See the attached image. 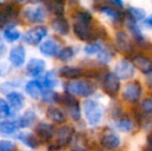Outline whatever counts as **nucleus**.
I'll return each instance as SVG.
<instances>
[{"instance_id": "c756f323", "label": "nucleus", "mask_w": 152, "mask_h": 151, "mask_svg": "<svg viewBox=\"0 0 152 151\" xmlns=\"http://www.w3.org/2000/svg\"><path fill=\"white\" fill-rule=\"evenodd\" d=\"M116 127L120 131H123V133H130V131L134 129V125L130 119L123 118V119H119V120L117 121Z\"/></svg>"}, {"instance_id": "2eb2a0df", "label": "nucleus", "mask_w": 152, "mask_h": 151, "mask_svg": "<svg viewBox=\"0 0 152 151\" xmlns=\"http://www.w3.org/2000/svg\"><path fill=\"white\" fill-rule=\"evenodd\" d=\"M36 133L42 141H49L54 135V127L48 123H39L36 126Z\"/></svg>"}, {"instance_id": "bb28decb", "label": "nucleus", "mask_w": 152, "mask_h": 151, "mask_svg": "<svg viewBox=\"0 0 152 151\" xmlns=\"http://www.w3.org/2000/svg\"><path fill=\"white\" fill-rule=\"evenodd\" d=\"M58 101H61L67 109H70V108H74V107L79 106L78 101L75 98L74 95L70 94V93H68V92L64 93V94H62V95H59Z\"/></svg>"}, {"instance_id": "cd10ccee", "label": "nucleus", "mask_w": 152, "mask_h": 151, "mask_svg": "<svg viewBox=\"0 0 152 151\" xmlns=\"http://www.w3.org/2000/svg\"><path fill=\"white\" fill-rule=\"evenodd\" d=\"M14 14L15 12L12 6H6L4 9L0 10V28H2L7 24L10 18L14 16Z\"/></svg>"}, {"instance_id": "a211bd4d", "label": "nucleus", "mask_w": 152, "mask_h": 151, "mask_svg": "<svg viewBox=\"0 0 152 151\" xmlns=\"http://www.w3.org/2000/svg\"><path fill=\"white\" fill-rule=\"evenodd\" d=\"M47 116L51 121L57 124H62L66 121V115L58 108L50 107L47 111Z\"/></svg>"}, {"instance_id": "9d476101", "label": "nucleus", "mask_w": 152, "mask_h": 151, "mask_svg": "<svg viewBox=\"0 0 152 151\" xmlns=\"http://www.w3.org/2000/svg\"><path fill=\"white\" fill-rule=\"evenodd\" d=\"M132 64L134 67L142 71L144 75H151L152 74V60L144 55H137L132 59Z\"/></svg>"}, {"instance_id": "37998d69", "label": "nucleus", "mask_w": 152, "mask_h": 151, "mask_svg": "<svg viewBox=\"0 0 152 151\" xmlns=\"http://www.w3.org/2000/svg\"><path fill=\"white\" fill-rule=\"evenodd\" d=\"M110 1L113 2V3H114L115 5L118 6V7H120V8L124 7V4H123V1H122V0H110Z\"/></svg>"}, {"instance_id": "aec40b11", "label": "nucleus", "mask_w": 152, "mask_h": 151, "mask_svg": "<svg viewBox=\"0 0 152 151\" xmlns=\"http://www.w3.org/2000/svg\"><path fill=\"white\" fill-rule=\"evenodd\" d=\"M116 46L122 52H128L130 50V42L127 34L124 31H118L116 34Z\"/></svg>"}, {"instance_id": "58836bf2", "label": "nucleus", "mask_w": 152, "mask_h": 151, "mask_svg": "<svg viewBox=\"0 0 152 151\" xmlns=\"http://www.w3.org/2000/svg\"><path fill=\"white\" fill-rule=\"evenodd\" d=\"M16 146L10 141H0V151H15Z\"/></svg>"}, {"instance_id": "9b49d317", "label": "nucleus", "mask_w": 152, "mask_h": 151, "mask_svg": "<svg viewBox=\"0 0 152 151\" xmlns=\"http://www.w3.org/2000/svg\"><path fill=\"white\" fill-rule=\"evenodd\" d=\"M25 58H26V52L22 46L15 47L10 50V61L15 67L22 66L25 62Z\"/></svg>"}, {"instance_id": "f03ea898", "label": "nucleus", "mask_w": 152, "mask_h": 151, "mask_svg": "<svg viewBox=\"0 0 152 151\" xmlns=\"http://www.w3.org/2000/svg\"><path fill=\"white\" fill-rule=\"evenodd\" d=\"M66 92L80 97H88L93 94L96 90L95 85L86 80H79L68 83L65 86Z\"/></svg>"}, {"instance_id": "ea45409f", "label": "nucleus", "mask_w": 152, "mask_h": 151, "mask_svg": "<svg viewBox=\"0 0 152 151\" xmlns=\"http://www.w3.org/2000/svg\"><path fill=\"white\" fill-rule=\"evenodd\" d=\"M0 114L4 115V116H8L10 115V109L8 104L5 101L0 98Z\"/></svg>"}, {"instance_id": "0eeeda50", "label": "nucleus", "mask_w": 152, "mask_h": 151, "mask_svg": "<svg viewBox=\"0 0 152 151\" xmlns=\"http://www.w3.org/2000/svg\"><path fill=\"white\" fill-rule=\"evenodd\" d=\"M114 74L118 77L119 80H127L134 75V66L130 61L120 60L115 65Z\"/></svg>"}, {"instance_id": "dca6fc26", "label": "nucleus", "mask_w": 152, "mask_h": 151, "mask_svg": "<svg viewBox=\"0 0 152 151\" xmlns=\"http://www.w3.org/2000/svg\"><path fill=\"white\" fill-rule=\"evenodd\" d=\"M40 53L44 54L45 56L53 57L59 52V46L53 40H47V42H42L39 47Z\"/></svg>"}, {"instance_id": "e433bc0d", "label": "nucleus", "mask_w": 152, "mask_h": 151, "mask_svg": "<svg viewBox=\"0 0 152 151\" xmlns=\"http://www.w3.org/2000/svg\"><path fill=\"white\" fill-rule=\"evenodd\" d=\"M75 19L76 21H84V22H92V16L88 12H78L75 15Z\"/></svg>"}, {"instance_id": "4be33fe9", "label": "nucleus", "mask_w": 152, "mask_h": 151, "mask_svg": "<svg viewBox=\"0 0 152 151\" xmlns=\"http://www.w3.org/2000/svg\"><path fill=\"white\" fill-rule=\"evenodd\" d=\"M7 101L10 105L15 110H21L24 106L25 99L21 93L19 92H10L7 94Z\"/></svg>"}, {"instance_id": "c03bdc74", "label": "nucleus", "mask_w": 152, "mask_h": 151, "mask_svg": "<svg viewBox=\"0 0 152 151\" xmlns=\"http://www.w3.org/2000/svg\"><path fill=\"white\" fill-rule=\"evenodd\" d=\"M146 22H147V24H149V25H150V26L152 27V16H151V17H149V18L147 19Z\"/></svg>"}, {"instance_id": "393cba45", "label": "nucleus", "mask_w": 152, "mask_h": 151, "mask_svg": "<svg viewBox=\"0 0 152 151\" xmlns=\"http://www.w3.org/2000/svg\"><path fill=\"white\" fill-rule=\"evenodd\" d=\"M36 119V115L31 111L26 112L23 117H21V119H19L18 122L19 127H30L31 125L34 124Z\"/></svg>"}, {"instance_id": "4468645a", "label": "nucleus", "mask_w": 152, "mask_h": 151, "mask_svg": "<svg viewBox=\"0 0 152 151\" xmlns=\"http://www.w3.org/2000/svg\"><path fill=\"white\" fill-rule=\"evenodd\" d=\"M52 27L57 33L61 35H66L69 32V24L67 20L62 16L57 17L52 21Z\"/></svg>"}, {"instance_id": "20e7f679", "label": "nucleus", "mask_w": 152, "mask_h": 151, "mask_svg": "<svg viewBox=\"0 0 152 151\" xmlns=\"http://www.w3.org/2000/svg\"><path fill=\"white\" fill-rule=\"evenodd\" d=\"M72 136H74V129L70 126H63L57 133V141L55 144L49 147V150L57 151L63 146H66L72 142Z\"/></svg>"}, {"instance_id": "f257e3e1", "label": "nucleus", "mask_w": 152, "mask_h": 151, "mask_svg": "<svg viewBox=\"0 0 152 151\" xmlns=\"http://www.w3.org/2000/svg\"><path fill=\"white\" fill-rule=\"evenodd\" d=\"M84 114L89 125L95 126L102 121L104 116V107L98 101L87 99L84 103Z\"/></svg>"}, {"instance_id": "f3484780", "label": "nucleus", "mask_w": 152, "mask_h": 151, "mask_svg": "<svg viewBox=\"0 0 152 151\" xmlns=\"http://www.w3.org/2000/svg\"><path fill=\"white\" fill-rule=\"evenodd\" d=\"M59 75L62 78L75 80V79L80 78L83 75V71L80 67H76V66H63L59 71Z\"/></svg>"}, {"instance_id": "f8f14e48", "label": "nucleus", "mask_w": 152, "mask_h": 151, "mask_svg": "<svg viewBox=\"0 0 152 151\" xmlns=\"http://www.w3.org/2000/svg\"><path fill=\"white\" fill-rule=\"evenodd\" d=\"M100 144L102 147H104L106 149H116L120 146L121 140L116 133H106L100 139Z\"/></svg>"}, {"instance_id": "b1692460", "label": "nucleus", "mask_w": 152, "mask_h": 151, "mask_svg": "<svg viewBox=\"0 0 152 151\" xmlns=\"http://www.w3.org/2000/svg\"><path fill=\"white\" fill-rule=\"evenodd\" d=\"M18 128H20L17 121H7V122L0 123V133L1 135H12L17 133Z\"/></svg>"}, {"instance_id": "1a4fd4ad", "label": "nucleus", "mask_w": 152, "mask_h": 151, "mask_svg": "<svg viewBox=\"0 0 152 151\" xmlns=\"http://www.w3.org/2000/svg\"><path fill=\"white\" fill-rule=\"evenodd\" d=\"M24 16L27 21L32 24H39L46 20V10L39 6H33V7H27L24 10Z\"/></svg>"}, {"instance_id": "c9c22d12", "label": "nucleus", "mask_w": 152, "mask_h": 151, "mask_svg": "<svg viewBox=\"0 0 152 151\" xmlns=\"http://www.w3.org/2000/svg\"><path fill=\"white\" fill-rule=\"evenodd\" d=\"M113 56H114V54L111 52V50H102V49L98 53V60L104 63H108L109 61H111Z\"/></svg>"}, {"instance_id": "2f4dec72", "label": "nucleus", "mask_w": 152, "mask_h": 151, "mask_svg": "<svg viewBox=\"0 0 152 151\" xmlns=\"http://www.w3.org/2000/svg\"><path fill=\"white\" fill-rule=\"evenodd\" d=\"M128 15H129V19L132 21H142L143 19L146 17V12L142 9V8L134 7V6H130L128 8Z\"/></svg>"}, {"instance_id": "79ce46f5", "label": "nucleus", "mask_w": 152, "mask_h": 151, "mask_svg": "<svg viewBox=\"0 0 152 151\" xmlns=\"http://www.w3.org/2000/svg\"><path fill=\"white\" fill-rule=\"evenodd\" d=\"M5 53H6V47L3 44V42L1 40V38H0V58H2Z\"/></svg>"}, {"instance_id": "412c9836", "label": "nucleus", "mask_w": 152, "mask_h": 151, "mask_svg": "<svg viewBox=\"0 0 152 151\" xmlns=\"http://www.w3.org/2000/svg\"><path fill=\"white\" fill-rule=\"evenodd\" d=\"M17 139L30 148H36L39 145V142L36 139V137L30 133H20L17 136Z\"/></svg>"}, {"instance_id": "39448f33", "label": "nucleus", "mask_w": 152, "mask_h": 151, "mask_svg": "<svg viewBox=\"0 0 152 151\" xmlns=\"http://www.w3.org/2000/svg\"><path fill=\"white\" fill-rule=\"evenodd\" d=\"M141 95H142V86L138 81H134L126 84L122 92L124 101L129 103H137L140 99Z\"/></svg>"}, {"instance_id": "72a5a7b5", "label": "nucleus", "mask_w": 152, "mask_h": 151, "mask_svg": "<svg viewBox=\"0 0 152 151\" xmlns=\"http://www.w3.org/2000/svg\"><path fill=\"white\" fill-rule=\"evenodd\" d=\"M20 35H21L20 32H19L18 30H16L14 27L6 29V30L4 31V37H5V39L7 40V42H16L17 39H19Z\"/></svg>"}, {"instance_id": "5701e85b", "label": "nucleus", "mask_w": 152, "mask_h": 151, "mask_svg": "<svg viewBox=\"0 0 152 151\" xmlns=\"http://www.w3.org/2000/svg\"><path fill=\"white\" fill-rule=\"evenodd\" d=\"M47 6L49 10L55 14L57 17H60L64 12L63 0H47Z\"/></svg>"}, {"instance_id": "c85d7f7f", "label": "nucleus", "mask_w": 152, "mask_h": 151, "mask_svg": "<svg viewBox=\"0 0 152 151\" xmlns=\"http://www.w3.org/2000/svg\"><path fill=\"white\" fill-rule=\"evenodd\" d=\"M57 83H58V77H57L54 71H48L45 76L44 81H42V84L47 88H53V87L56 86Z\"/></svg>"}, {"instance_id": "7ed1b4c3", "label": "nucleus", "mask_w": 152, "mask_h": 151, "mask_svg": "<svg viewBox=\"0 0 152 151\" xmlns=\"http://www.w3.org/2000/svg\"><path fill=\"white\" fill-rule=\"evenodd\" d=\"M74 32L76 36L83 42H90L95 36V30L93 28L92 22H84V21H76L74 23Z\"/></svg>"}, {"instance_id": "de8ad7c7", "label": "nucleus", "mask_w": 152, "mask_h": 151, "mask_svg": "<svg viewBox=\"0 0 152 151\" xmlns=\"http://www.w3.org/2000/svg\"><path fill=\"white\" fill-rule=\"evenodd\" d=\"M102 151H104V150H102Z\"/></svg>"}, {"instance_id": "4c0bfd02", "label": "nucleus", "mask_w": 152, "mask_h": 151, "mask_svg": "<svg viewBox=\"0 0 152 151\" xmlns=\"http://www.w3.org/2000/svg\"><path fill=\"white\" fill-rule=\"evenodd\" d=\"M141 109L143 110L145 114H150L152 113V98H145L141 104Z\"/></svg>"}, {"instance_id": "49530a36", "label": "nucleus", "mask_w": 152, "mask_h": 151, "mask_svg": "<svg viewBox=\"0 0 152 151\" xmlns=\"http://www.w3.org/2000/svg\"><path fill=\"white\" fill-rule=\"evenodd\" d=\"M0 76H1V71H0Z\"/></svg>"}, {"instance_id": "f704fd0d", "label": "nucleus", "mask_w": 152, "mask_h": 151, "mask_svg": "<svg viewBox=\"0 0 152 151\" xmlns=\"http://www.w3.org/2000/svg\"><path fill=\"white\" fill-rule=\"evenodd\" d=\"M102 49V48L100 44H98V42H92V44H88L85 46L84 51L87 55H94V54H98Z\"/></svg>"}, {"instance_id": "7c9ffc66", "label": "nucleus", "mask_w": 152, "mask_h": 151, "mask_svg": "<svg viewBox=\"0 0 152 151\" xmlns=\"http://www.w3.org/2000/svg\"><path fill=\"white\" fill-rule=\"evenodd\" d=\"M126 27H127V29L129 30V32L132 33V34L134 35L138 40L144 39V38H143V35H142V32H141L139 26L137 25L136 21H132V20H130V19H128L127 22H126Z\"/></svg>"}, {"instance_id": "473e14b6", "label": "nucleus", "mask_w": 152, "mask_h": 151, "mask_svg": "<svg viewBox=\"0 0 152 151\" xmlns=\"http://www.w3.org/2000/svg\"><path fill=\"white\" fill-rule=\"evenodd\" d=\"M75 51L72 47H66L63 48L58 52V59L61 61H68L74 57Z\"/></svg>"}, {"instance_id": "423d86ee", "label": "nucleus", "mask_w": 152, "mask_h": 151, "mask_svg": "<svg viewBox=\"0 0 152 151\" xmlns=\"http://www.w3.org/2000/svg\"><path fill=\"white\" fill-rule=\"evenodd\" d=\"M102 89L110 96H116L120 90V80L118 77L113 73L107 74L102 81Z\"/></svg>"}, {"instance_id": "6ab92c4d", "label": "nucleus", "mask_w": 152, "mask_h": 151, "mask_svg": "<svg viewBox=\"0 0 152 151\" xmlns=\"http://www.w3.org/2000/svg\"><path fill=\"white\" fill-rule=\"evenodd\" d=\"M27 94L30 95L32 98H38L42 94V85L38 81H30L25 86Z\"/></svg>"}, {"instance_id": "ddd939ff", "label": "nucleus", "mask_w": 152, "mask_h": 151, "mask_svg": "<svg viewBox=\"0 0 152 151\" xmlns=\"http://www.w3.org/2000/svg\"><path fill=\"white\" fill-rule=\"evenodd\" d=\"M46 67V62L42 59L33 58L27 64V71L32 77H37L42 74Z\"/></svg>"}, {"instance_id": "a18cd8bd", "label": "nucleus", "mask_w": 152, "mask_h": 151, "mask_svg": "<svg viewBox=\"0 0 152 151\" xmlns=\"http://www.w3.org/2000/svg\"><path fill=\"white\" fill-rule=\"evenodd\" d=\"M72 151H86V150L83 149V148H81V147H76L72 149Z\"/></svg>"}, {"instance_id": "a19ab883", "label": "nucleus", "mask_w": 152, "mask_h": 151, "mask_svg": "<svg viewBox=\"0 0 152 151\" xmlns=\"http://www.w3.org/2000/svg\"><path fill=\"white\" fill-rule=\"evenodd\" d=\"M145 151H152V133H149L147 137V147Z\"/></svg>"}, {"instance_id": "a878e982", "label": "nucleus", "mask_w": 152, "mask_h": 151, "mask_svg": "<svg viewBox=\"0 0 152 151\" xmlns=\"http://www.w3.org/2000/svg\"><path fill=\"white\" fill-rule=\"evenodd\" d=\"M98 10L102 12L104 15H106V16H108L110 19H112L113 21H120L121 20V17H122L121 12H119L118 9H116V8H114V7L104 5V6H100Z\"/></svg>"}, {"instance_id": "6e6552de", "label": "nucleus", "mask_w": 152, "mask_h": 151, "mask_svg": "<svg viewBox=\"0 0 152 151\" xmlns=\"http://www.w3.org/2000/svg\"><path fill=\"white\" fill-rule=\"evenodd\" d=\"M48 34V30L46 27L44 26H37L31 28L30 30H28L24 35V40L28 44H37L42 40V38L46 37V35Z\"/></svg>"}]
</instances>
